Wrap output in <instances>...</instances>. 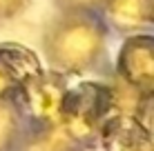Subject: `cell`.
Instances as JSON below:
<instances>
[{"label": "cell", "mask_w": 154, "mask_h": 151, "mask_svg": "<svg viewBox=\"0 0 154 151\" xmlns=\"http://www.w3.org/2000/svg\"><path fill=\"white\" fill-rule=\"evenodd\" d=\"M107 33L98 13H58L42 33V51L56 74H83L103 58Z\"/></svg>", "instance_id": "6da1fadb"}, {"label": "cell", "mask_w": 154, "mask_h": 151, "mask_svg": "<svg viewBox=\"0 0 154 151\" xmlns=\"http://www.w3.org/2000/svg\"><path fill=\"white\" fill-rule=\"evenodd\" d=\"M119 113L116 89L100 82H83L67 91L60 129L78 147L98 140L103 124Z\"/></svg>", "instance_id": "7a4b0ae2"}, {"label": "cell", "mask_w": 154, "mask_h": 151, "mask_svg": "<svg viewBox=\"0 0 154 151\" xmlns=\"http://www.w3.org/2000/svg\"><path fill=\"white\" fill-rule=\"evenodd\" d=\"M67 91L69 87L65 76L56 71H40L16 93V100L20 102V109L29 120H34L40 129H51L60 127Z\"/></svg>", "instance_id": "3957f363"}, {"label": "cell", "mask_w": 154, "mask_h": 151, "mask_svg": "<svg viewBox=\"0 0 154 151\" xmlns=\"http://www.w3.org/2000/svg\"><path fill=\"white\" fill-rule=\"evenodd\" d=\"M98 142L105 151H154V133L132 113H116L103 124Z\"/></svg>", "instance_id": "8992f818"}, {"label": "cell", "mask_w": 154, "mask_h": 151, "mask_svg": "<svg viewBox=\"0 0 154 151\" xmlns=\"http://www.w3.org/2000/svg\"><path fill=\"white\" fill-rule=\"evenodd\" d=\"M18 133V116L5 100H0V151H7Z\"/></svg>", "instance_id": "9c48e42d"}, {"label": "cell", "mask_w": 154, "mask_h": 151, "mask_svg": "<svg viewBox=\"0 0 154 151\" xmlns=\"http://www.w3.org/2000/svg\"><path fill=\"white\" fill-rule=\"evenodd\" d=\"M78 144L63 131L60 127L40 129L34 138H29L20 151H76Z\"/></svg>", "instance_id": "ba28073f"}, {"label": "cell", "mask_w": 154, "mask_h": 151, "mask_svg": "<svg viewBox=\"0 0 154 151\" xmlns=\"http://www.w3.org/2000/svg\"><path fill=\"white\" fill-rule=\"evenodd\" d=\"M152 29H154V27H152Z\"/></svg>", "instance_id": "7c38bea8"}, {"label": "cell", "mask_w": 154, "mask_h": 151, "mask_svg": "<svg viewBox=\"0 0 154 151\" xmlns=\"http://www.w3.org/2000/svg\"><path fill=\"white\" fill-rule=\"evenodd\" d=\"M40 71V60L29 47L2 42L0 45V100L16 98V93Z\"/></svg>", "instance_id": "5b68a950"}, {"label": "cell", "mask_w": 154, "mask_h": 151, "mask_svg": "<svg viewBox=\"0 0 154 151\" xmlns=\"http://www.w3.org/2000/svg\"><path fill=\"white\" fill-rule=\"evenodd\" d=\"M27 0H0V20H9L25 9Z\"/></svg>", "instance_id": "8fae6325"}, {"label": "cell", "mask_w": 154, "mask_h": 151, "mask_svg": "<svg viewBox=\"0 0 154 151\" xmlns=\"http://www.w3.org/2000/svg\"><path fill=\"white\" fill-rule=\"evenodd\" d=\"M98 16L119 33H145L154 27V0H105Z\"/></svg>", "instance_id": "52a82bcc"}, {"label": "cell", "mask_w": 154, "mask_h": 151, "mask_svg": "<svg viewBox=\"0 0 154 151\" xmlns=\"http://www.w3.org/2000/svg\"><path fill=\"white\" fill-rule=\"evenodd\" d=\"M119 82L141 98H154V33L125 36L116 58Z\"/></svg>", "instance_id": "277c9868"}, {"label": "cell", "mask_w": 154, "mask_h": 151, "mask_svg": "<svg viewBox=\"0 0 154 151\" xmlns=\"http://www.w3.org/2000/svg\"><path fill=\"white\" fill-rule=\"evenodd\" d=\"M60 13H100L105 0H54Z\"/></svg>", "instance_id": "30bf717a"}]
</instances>
